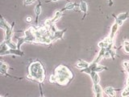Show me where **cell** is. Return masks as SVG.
<instances>
[{"label": "cell", "instance_id": "obj_21", "mask_svg": "<svg viewBox=\"0 0 129 97\" xmlns=\"http://www.w3.org/2000/svg\"><path fill=\"white\" fill-rule=\"evenodd\" d=\"M23 43H26L24 37H21L18 38V43H17V47H18L19 49H20V47H21V45H23Z\"/></svg>", "mask_w": 129, "mask_h": 97}, {"label": "cell", "instance_id": "obj_29", "mask_svg": "<svg viewBox=\"0 0 129 97\" xmlns=\"http://www.w3.org/2000/svg\"><path fill=\"white\" fill-rule=\"evenodd\" d=\"M26 21H27L28 23H31L32 21V18L31 16H28L27 18H26Z\"/></svg>", "mask_w": 129, "mask_h": 97}, {"label": "cell", "instance_id": "obj_3", "mask_svg": "<svg viewBox=\"0 0 129 97\" xmlns=\"http://www.w3.org/2000/svg\"><path fill=\"white\" fill-rule=\"evenodd\" d=\"M14 25L15 23H13V25H10L6 20L4 19L3 17H1L0 19V27L2 29H3L5 32V37L4 40H11L14 33Z\"/></svg>", "mask_w": 129, "mask_h": 97}, {"label": "cell", "instance_id": "obj_24", "mask_svg": "<svg viewBox=\"0 0 129 97\" xmlns=\"http://www.w3.org/2000/svg\"><path fill=\"white\" fill-rule=\"evenodd\" d=\"M49 83H57V77L54 74L51 75L49 76V79H48Z\"/></svg>", "mask_w": 129, "mask_h": 97}, {"label": "cell", "instance_id": "obj_26", "mask_svg": "<svg viewBox=\"0 0 129 97\" xmlns=\"http://www.w3.org/2000/svg\"><path fill=\"white\" fill-rule=\"evenodd\" d=\"M108 51H110V54H111V58H112L113 60H115V55H116V52L114 49H109Z\"/></svg>", "mask_w": 129, "mask_h": 97}, {"label": "cell", "instance_id": "obj_28", "mask_svg": "<svg viewBox=\"0 0 129 97\" xmlns=\"http://www.w3.org/2000/svg\"><path fill=\"white\" fill-rule=\"evenodd\" d=\"M114 17H115V16H114ZM115 23H118L119 27H120V26H122V25H123V23H124V22H123L122 20H120V19H117L116 17H115Z\"/></svg>", "mask_w": 129, "mask_h": 97}, {"label": "cell", "instance_id": "obj_7", "mask_svg": "<svg viewBox=\"0 0 129 97\" xmlns=\"http://www.w3.org/2000/svg\"><path fill=\"white\" fill-rule=\"evenodd\" d=\"M105 53H106V49H100L98 55H97L96 58L93 60V62L98 64L103 58H105Z\"/></svg>", "mask_w": 129, "mask_h": 97}, {"label": "cell", "instance_id": "obj_19", "mask_svg": "<svg viewBox=\"0 0 129 97\" xmlns=\"http://www.w3.org/2000/svg\"><path fill=\"white\" fill-rule=\"evenodd\" d=\"M3 41L7 44L9 47V49H18V47H17V44L16 42H13L11 40H3Z\"/></svg>", "mask_w": 129, "mask_h": 97}, {"label": "cell", "instance_id": "obj_25", "mask_svg": "<svg viewBox=\"0 0 129 97\" xmlns=\"http://www.w3.org/2000/svg\"><path fill=\"white\" fill-rule=\"evenodd\" d=\"M123 67H124V69L127 71L128 73H129V61H125L123 62Z\"/></svg>", "mask_w": 129, "mask_h": 97}, {"label": "cell", "instance_id": "obj_20", "mask_svg": "<svg viewBox=\"0 0 129 97\" xmlns=\"http://www.w3.org/2000/svg\"><path fill=\"white\" fill-rule=\"evenodd\" d=\"M121 97H129V86H126L121 92Z\"/></svg>", "mask_w": 129, "mask_h": 97}, {"label": "cell", "instance_id": "obj_1", "mask_svg": "<svg viewBox=\"0 0 129 97\" xmlns=\"http://www.w3.org/2000/svg\"><path fill=\"white\" fill-rule=\"evenodd\" d=\"M45 70L44 68L41 61L37 60L32 62L28 66V75L26 78L30 81H35L42 83L45 80Z\"/></svg>", "mask_w": 129, "mask_h": 97}, {"label": "cell", "instance_id": "obj_22", "mask_svg": "<svg viewBox=\"0 0 129 97\" xmlns=\"http://www.w3.org/2000/svg\"><path fill=\"white\" fill-rule=\"evenodd\" d=\"M123 48H124V51L126 53V54H129V41H128V40H125V41L124 42Z\"/></svg>", "mask_w": 129, "mask_h": 97}, {"label": "cell", "instance_id": "obj_4", "mask_svg": "<svg viewBox=\"0 0 129 97\" xmlns=\"http://www.w3.org/2000/svg\"><path fill=\"white\" fill-rule=\"evenodd\" d=\"M119 24L117 23H115V22L113 23L112 26H111L110 35H109V37H107L108 39H109L110 44H113V45H114V42H115V37L116 36L117 32H118V30H119ZM110 44H109V45H110Z\"/></svg>", "mask_w": 129, "mask_h": 97}, {"label": "cell", "instance_id": "obj_14", "mask_svg": "<svg viewBox=\"0 0 129 97\" xmlns=\"http://www.w3.org/2000/svg\"><path fill=\"white\" fill-rule=\"evenodd\" d=\"M67 31V29H64V30H57V32H55L53 34V37H55L56 40H59V39H63V37L64 33H65V32Z\"/></svg>", "mask_w": 129, "mask_h": 97}, {"label": "cell", "instance_id": "obj_32", "mask_svg": "<svg viewBox=\"0 0 129 97\" xmlns=\"http://www.w3.org/2000/svg\"><path fill=\"white\" fill-rule=\"evenodd\" d=\"M50 1H52V2H57L58 0H50Z\"/></svg>", "mask_w": 129, "mask_h": 97}, {"label": "cell", "instance_id": "obj_13", "mask_svg": "<svg viewBox=\"0 0 129 97\" xmlns=\"http://www.w3.org/2000/svg\"><path fill=\"white\" fill-rule=\"evenodd\" d=\"M34 11H35V14H36V23L37 24L38 19H39L40 15L41 14V3H40V2H39V3L36 6Z\"/></svg>", "mask_w": 129, "mask_h": 97}, {"label": "cell", "instance_id": "obj_5", "mask_svg": "<svg viewBox=\"0 0 129 97\" xmlns=\"http://www.w3.org/2000/svg\"><path fill=\"white\" fill-rule=\"evenodd\" d=\"M9 70V66H8L7 63H5L4 61H0V72H1L2 75L9 76V77L16 78V79H23V78H15V77H12V76L9 75V74L7 73V70Z\"/></svg>", "mask_w": 129, "mask_h": 97}, {"label": "cell", "instance_id": "obj_23", "mask_svg": "<svg viewBox=\"0 0 129 97\" xmlns=\"http://www.w3.org/2000/svg\"><path fill=\"white\" fill-rule=\"evenodd\" d=\"M48 29L49 32H50V33H51L52 35H53V34L55 33V32H57V31L58 30V29H57V28H56V25H55V23H53V24H52V25H51L50 27H49V28H48Z\"/></svg>", "mask_w": 129, "mask_h": 97}, {"label": "cell", "instance_id": "obj_27", "mask_svg": "<svg viewBox=\"0 0 129 97\" xmlns=\"http://www.w3.org/2000/svg\"><path fill=\"white\" fill-rule=\"evenodd\" d=\"M36 1V0H24V1H23V3H24V5H30Z\"/></svg>", "mask_w": 129, "mask_h": 97}, {"label": "cell", "instance_id": "obj_30", "mask_svg": "<svg viewBox=\"0 0 129 97\" xmlns=\"http://www.w3.org/2000/svg\"><path fill=\"white\" fill-rule=\"evenodd\" d=\"M40 97H45V96H44V94H43V92H42V88H41V86L40 85Z\"/></svg>", "mask_w": 129, "mask_h": 97}, {"label": "cell", "instance_id": "obj_33", "mask_svg": "<svg viewBox=\"0 0 129 97\" xmlns=\"http://www.w3.org/2000/svg\"><path fill=\"white\" fill-rule=\"evenodd\" d=\"M0 97H7V96H1Z\"/></svg>", "mask_w": 129, "mask_h": 97}, {"label": "cell", "instance_id": "obj_2", "mask_svg": "<svg viewBox=\"0 0 129 97\" xmlns=\"http://www.w3.org/2000/svg\"><path fill=\"white\" fill-rule=\"evenodd\" d=\"M53 74L57 77V83L61 86H66L74 79V73L64 65H59L56 67Z\"/></svg>", "mask_w": 129, "mask_h": 97}, {"label": "cell", "instance_id": "obj_12", "mask_svg": "<svg viewBox=\"0 0 129 97\" xmlns=\"http://www.w3.org/2000/svg\"><path fill=\"white\" fill-rule=\"evenodd\" d=\"M109 44H110L109 39H108V37H106L105 39L98 43V47L99 49H107L108 45H109Z\"/></svg>", "mask_w": 129, "mask_h": 97}, {"label": "cell", "instance_id": "obj_8", "mask_svg": "<svg viewBox=\"0 0 129 97\" xmlns=\"http://www.w3.org/2000/svg\"><path fill=\"white\" fill-rule=\"evenodd\" d=\"M4 55H16V56H20V57H23L24 55V53H23L21 49H8V50L3 54Z\"/></svg>", "mask_w": 129, "mask_h": 97}, {"label": "cell", "instance_id": "obj_31", "mask_svg": "<svg viewBox=\"0 0 129 97\" xmlns=\"http://www.w3.org/2000/svg\"><path fill=\"white\" fill-rule=\"evenodd\" d=\"M108 3H109L110 7H111L113 5V0H108Z\"/></svg>", "mask_w": 129, "mask_h": 97}, {"label": "cell", "instance_id": "obj_9", "mask_svg": "<svg viewBox=\"0 0 129 97\" xmlns=\"http://www.w3.org/2000/svg\"><path fill=\"white\" fill-rule=\"evenodd\" d=\"M79 8H80V11L83 13V18L82 19H84L86 18V15H87V11H88V5L86 2L81 1L80 3H79Z\"/></svg>", "mask_w": 129, "mask_h": 97}, {"label": "cell", "instance_id": "obj_17", "mask_svg": "<svg viewBox=\"0 0 129 97\" xmlns=\"http://www.w3.org/2000/svg\"><path fill=\"white\" fill-rule=\"evenodd\" d=\"M93 92L95 94L103 93V89L100 86V84H93Z\"/></svg>", "mask_w": 129, "mask_h": 97}, {"label": "cell", "instance_id": "obj_11", "mask_svg": "<svg viewBox=\"0 0 129 97\" xmlns=\"http://www.w3.org/2000/svg\"><path fill=\"white\" fill-rule=\"evenodd\" d=\"M90 64L89 62H87V61H83V60H78V61L77 63L75 64V66L76 67H78V69H80V70H83L85 68H87L88 66H90Z\"/></svg>", "mask_w": 129, "mask_h": 97}, {"label": "cell", "instance_id": "obj_18", "mask_svg": "<svg viewBox=\"0 0 129 97\" xmlns=\"http://www.w3.org/2000/svg\"><path fill=\"white\" fill-rule=\"evenodd\" d=\"M115 17H116L117 19H119L120 20H122L123 22H124L125 20H127L129 18V13L128 12H124V13L118 15V16H116Z\"/></svg>", "mask_w": 129, "mask_h": 97}, {"label": "cell", "instance_id": "obj_6", "mask_svg": "<svg viewBox=\"0 0 129 97\" xmlns=\"http://www.w3.org/2000/svg\"><path fill=\"white\" fill-rule=\"evenodd\" d=\"M120 89H115L112 87H107L103 89V92L108 97H116V91H119Z\"/></svg>", "mask_w": 129, "mask_h": 97}, {"label": "cell", "instance_id": "obj_16", "mask_svg": "<svg viewBox=\"0 0 129 97\" xmlns=\"http://www.w3.org/2000/svg\"><path fill=\"white\" fill-rule=\"evenodd\" d=\"M76 7H79V4L78 3H76V2H68L65 7L64 8H62L63 11H65V10H74Z\"/></svg>", "mask_w": 129, "mask_h": 97}, {"label": "cell", "instance_id": "obj_15", "mask_svg": "<svg viewBox=\"0 0 129 97\" xmlns=\"http://www.w3.org/2000/svg\"><path fill=\"white\" fill-rule=\"evenodd\" d=\"M63 10L62 9H61V10H57L56 12L54 13V16H52V22H53L54 23L57 21L58 19H59L61 16H62V14H63Z\"/></svg>", "mask_w": 129, "mask_h": 97}, {"label": "cell", "instance_id": "obj_10", "mask_svg": "<svg viewBox=\"0 0 129 97\" xmlns=\"http://www.w3.org/2000/svg\"><path fill=\"white\" fill-rule=\"evenodd\" d=\"M90 78H91L93 84H99V82H100V77H99L98 73H97L95 71H91L90 74Z\"/></svg>", "mask_w": 129, "mask_h": 97}]
</instances>
